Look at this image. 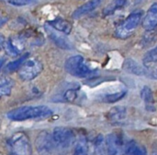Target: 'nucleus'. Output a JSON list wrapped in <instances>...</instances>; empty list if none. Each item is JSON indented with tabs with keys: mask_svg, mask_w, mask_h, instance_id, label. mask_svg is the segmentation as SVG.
Instances as JSON below:
<instances>
[{
	"mask_svg": "<svg viewBox=\"0 0 157 155\" xmlns=\"http://www.w3.org/2000/svg\"><path fill=\"white\" fill-rule=\"evenodd\" d=\"M53 111L45 105H30L16 108L7 113L6 116L12 121H27L44 119L52 115Z\"/></svg>",
	"mask_w": 157,
	"mask_h": 155,
	"instance_id": "obj_1",
	"label": "nucleus"
},
{
	"mask_svg": "<svg viewBox=\"0 0 157 155\" xmlns=\"http://www.w3.org/2000/svg\"><path fill=\"white\" fill-rule=\"evenodd\" d=\"M52 135L55 150H57L61 154L66 153L75 141V133L69 128H65V127L55 128Z\"/></svg>",
	"mask_w": 157,
	"mask_h": 155,
	"instance_id": "obj_2",
	"label": "nucleus"
},
{
	"mask_svg": "<svg viewBox=\"0 0 157 155\" xmlns=\"http://www.w3.org/2000/svg\"><path fill=\"white\" fill-rule=\"evenodd\" d=\"M9 155H31V145L29 137L22 132L12 135L6 141Z\"/></svg>",
	"mask_w": 157,
	"mask_h": 155,
	"instance_id": "obj_3",
	"label": "nucleus"
},
{
	"mask_svg": "<svg viewBox=\"0 0 157 155\" xmlns=\"http://www.w3.org/2000/svg\"><path fill=\"white\" fill-rule=\"evenodd\" d=\"M64 68L70 75L77 78H87L92 76L95 72L85 64V59L82 55H73L69 57L65 61Z\"/></svg>",
	"mask_w": 157,
	"mask_h": 155,
	"instance_id": "obj_4",
	"label": "nucleus"
},
{
	"mask_svg": "<svg viewBox=\"0 0 157 155\" xmlns=\"http://www.w3.org/2000/svg\"><path fill=\"white\" fill-rule=\"evenodd\" d=\"M143 18V11L136 10L131 13L118 27L115 31L116 37L120 39H126L130 37L134 30L138 27L139 23L141 22Z\"/></svg>",
	"mask_w": 157,
	"mask_h": 155,
	"instance_id": "obj_5",
	"label": "nucleus"
},
{
	"mask_svg": "<svg viewBox=\"0 0 157 155\" xmlns=\"http://www.w3.org/2000/svg\"><path fill=\"white\" fill-rule=\"evenodd\" d=\"M43 70V64L36 58H28L18 69L19 78L24 81H29L38 77Z\"/></svg>",
	"mask_w": 157,
	"mask_h": 155,
	"instance_id": "obj_6",
	"label": "nucleus"
},
{
	"mask_svg": "<svg viewBox=\"0 0 157 155\" xmlns=\"http://www.w3.org/2000/svg\"><path fill=\"white\" fill-rule=\"evenodd\" d=\"M35 144L40 155H52L55 150L52 135L47 131H42L38 135Z\"/></svg>",
	"mask_w": 157,
	"mask_h": 155,
	"instance_id": "obj_7",
	"label": "nucleus"
},
{
	"mask_svg": "<svg viewBox=\"0 0 157 155\" xmlns=\"http://www.w3.org/2000/svg\"><path fill=\"white\" fill-rule=\"evenodd\" d=\"M105 148L107 155H121V139L116 133H109L105 139Z\"/></svg>",
	"mask_w": 157,
	"mask_h": 155,
	"instance_id": "obj_8",
	"label": "nucleus"
},
{
	"mask_svg": "<svg viewBox=\"0 0 157 155\" xmlns=\"http://www.w3.org/2000/svg\"><path fill=\"white\" fill-rule=\"evenodd\" d=\"M123 68L126 72L136 75L148 77V68L144 66H142L136 60L132 58H127L123 63Z\"/></svg>",
	"mask_w": 157,
	"mask_h": 155,
	"instance_id": "obj_9",
	"label": "nucleus"
},
{
	"mask_svg": "<svg viewBox=\"0 0 157 155\" xmlns=\"http://www.w3.org/2000/svg\"><path fill=\"white\" fill-rule=\"evenodd\" d=\"M143 27L146 31H152L157 27V2L154 3L148 9L143 20Z\"/></svg>",
	"mask_w": 157,
	"mask_h": 155,
	"instance_id": "obj_10",
	"label": "nucleus"
},
{
	"mask_svg": "<svg viewBox=\"0 0 157 155\" xmlns=\"http://www.w3.org/2000/svg\"><path fill=\"white\" fill-rule=\"evenodd\" d=\"M45 30L49 35V37L51 38V40L60 48L62 49H65V50H71L73 48V45L71 44V43L66 39L64 38L63 35L59 34L58 32L55 31L54 29H51V28H48L47 26L45 27Z\"/></svg>",
	"mask_w": 157,
	"mask_h": 155,
	"instance_id": "obj_11",
	"label": "nucleus"
},
{
	"mask_svg": "<svg viewBox=\"0 0 157 155\" xmlns=\"http://www.w3.org/2000/svg\"><path fill=\"white\" fill-rule=\"evenodd\" d=\"M103 0H89L88 2L83 4L82 6H80L78 8H76L72 17L73 18H79L83 16H85L86 14L95 10L98 6H99L101 5Z\"/></svg>",
	"mask_w": 157,
	"mask_h": 155,
	"instance_id": "obj_12",
	"label": "nucleus"
},
{
	"mask_svg": "<svg viewBox=\"0 0 157 155\" xmlns=\"http://www.w3.org/2000/svg\"><path fill=\"white\" fill-rule=\"evenodd\" d=\"M127 116V109L124 106H115L111 108L107 116L108 119L112 123H120L126 118Z\"/></svg>",
	"mask_w": 157,
	"mask_h": 155,
	"instance_id": "obj_13",
	"label": "nucleus"
},
{
	"mask_svg": "<svg viewBox=\"0 0 157 155\" xmlns=\"http://www.w3.org/2000/svg\"><path fill=\"white\" fill-rule=\"evenodd\" d=\"M141 97L144 102L145 108L149 112H155V99L154 94L150 87L144 86L141 91Z\"/></svg>",
	"mask_w": 157,
	"mask_h": 155,
	"instance_id": "obj_14",
	"label": "nucleus"
},
{
	"mask_svg": "<svg viewBox=\"0 0 157 155\" xmlns=\"http://www.w3.org/2000/svg\"><path fill=\"white\" fill-rule=\"evenodd\" d=\"M49 25L54 29L55 31H58L63 34H69L72 31V25L69 21L63 19V18H55L49 22Z\"/></svg>",
	"mask_w": 157,
	"mask_h": 155,
	"instance_id": "obj_15",
	"label": "nucleus"
},
{
	"mask_svg": "<svg viewBox=\"0 0 157 155\" xmlns=\"http://www.w3.org/2000/svg\"><path fill=\"white\" fill-rule=\"evenodd\" d=\"M127 3V0H112L103 10L104 16H110L114 14L117 10L122 8L125 4Z\"/></svg>",
	"mask_w": 157,
	"mask_h": 155,
	"instance_id": "obj_16",
	"label": "nucleus"
},
{
	"mask_svg": "<svg viewBox=\"0 0 157 155\" xmlns=\"http://www.w3.org/2000/svg\"><path fill=\"white\" fill-rule=\"evenodd\" d=\"M29 57V54L26 53L24 55H21V57H19L17 60H14L12 62H9L6 67V72H14L16 70H18L20 68V67L23 65V63Z\"/></svg>",
	"mask_w": 157,
	"mask_h": 155,
	"instance_id": "obj_17",
	"label": "nucleus"
},
{
	"mask_svg": "<svg viewBox=\"0 0 157 155\" xmlns=\"http://www.w3.org/2000/svg\"><path fill=\"white\" fill-rule=\"evenodd\" d=\"M127 94V91L126 90H122L120 92H116L113 93H107L105 95H103L102 101L108 104H114L119 102L120 100H121L123 97H125V95Z\"/></svg>",
	"mask_w": 157,
	"mask_h": 155,
	"instance_id": "obj_18",
	"label": "nucleus"
},
{
	"mask_svg": "<svg viewBox=\"0 0 157 155\" xmlns=\"http://www.w3.org/2000/svg\"><path fill=\"white\" fill-rule=\"evenodd\" d=\"M77 97V89L76 88H69L66 91H64L63 92V94H61L58 98V100L56 102H67V103H71L74 102Z\"/></svg>",
	"mask_w": 157,
	"mask_h": 155,
	"instance_id": "obj_19",
	"label": "nucleus"
},
{
	"mask_svg": "<svg viewBox=\"0 0 157 155\" xmlns=\"http://www.w3.org/2000/svg\"><path fill=\"white\" fill-rule=\"evenodd\" d=\"M73 155H88L87 141L85 138H80L75 142Z\"/></svg>",
	"mask_w": 157,
	"mask_h": 155,
	"instance_id": "obj_20",
	"label": "nucleus"
},
{
	"mask_svg": "<svg viewBox=\"0 0 157 155\" xmlns=\"http://www.w3.org/2000/svg\"><path fill=\"white\" fill-rule=\"evenodd\" d=\"M13 81L9 79H3L0 80V98L6 97L11 94L13 88Z\"/></svg>",
	"mask_w": 157,
	"mask_h": 155,
	"instance_id": "obj_21",
	"label": "nucleus"
},
{
	"mask_svg": "<svg viewBox=\"0 0 157 155\" xmlns=\"http://www.w3.org/2000/svg\"><path fill=\"white\" fill-rule=\"evenodd\" d=\"M143 63H144V66L146 67H152L154 64H156L157 63V46L155 47L154 49L148 51L144 56V59H143Z\"/></svg>",
	"mask_w": 157,
	"mask_h": 155,
	"instance_id": "obj_22",
	"label": "nucleus"
},
{
	"mask_svg": "<svg viewBox=\"0 0 157 155\" xmlns=\"http://www.w3.org/2000/svg\"><path fill=\"white\" fill-rule=\"evenodd\" d=\"M144 147L138 145V143L134 141H130L125 149V155H140Z\"/></svg>",
	"mask_w": 157,
	"mask_h": 155,
	"instance_id": "obj_23",
	"label": "nucleus"
},
{
	"mask_svg": "<svg viewBox=\"0 0 157 155\" xmlns=\"http://www.w3.org/2000/svg\"><path fill=\"white\" fill-rule=\"evenodd\" d=\"M6 53V55H8L9 56H12V57H15V56H17L18 55H20L17 50L16 48L14 47V45L11 43V42L9 41V39H7L5 43H4V47H3Z\"/></svg>",
	"mask_w": 157,
	"mask_h": 155,
	"instance_id": "obj_24",
	"label": "nucleus"
},
{
	"mask_svg": "<svg viewBox=\"0 0 157 155\" xmlns=\"http://www.w3.org/2000/svg\"><path fill=\"white\" fill-rule=\"evenodd\" d=\"M38 0H8V3L12 6H29L32 4L37 3Z\"/></svg>",
	"mask_w": 157,
	"mask_h": 155,
	"instance_id": "obj_25",
	"label": "nucleus"
},
{
	"mask_svg": "<svg viewBox=\"0 0 157 155\" xmlns=\"http://www.w3.org/2000/svg\"><path fill=\"white\" fill-rule=\"evenodd\" d=\"M152 68H148V77L154 80H157V67H150Z\"/></svg>",
	"mask_w": 157,
	"mask_h": 155,
	"instance_id": "obj_26",
	"label": "nucleus"
},
{
	"mask_svg": "<svg viewBox=\"0 0 157 155\" xmlns=\"http://www.w3.org/2000/svg\"><path fill=\"white\" fill-rule=\"evenodd\" d=\"M7 19H8V18H7L6 16L0 15V28L3 27V26L7 22Z\"/></svg>",
	"mask_w": 157,
	"mask_h": 155,
	"instance_id": "obj_27",
	"label": "nucleus"
},
{
	"mask_svg": "<svg viewBox=\"0 0 157 155\" xmlns=\"http://www.w3.org/2000/svg\"><path fill=\"white\" fill-rule=\"evenodd\" d=\"M5 42H6V39H5V37H4V35H3L2 33H0V50L3 49Z\"/></svg>",
	"mask_w": 157,
	"mask_h": 155,
	"instance_id": "obj_28",
	"label": "nucleus"
},
{
	"mask_svg": "<svg viewBox=\"0 0 157 155\" xmlns=\"http://www.w3.org/2000/svg\"><path fill=\"white\" fill-rule=\"evenodd\" d=\"M4 63H5V59H4V57H1V56H0V70H1V67H3Z\"/></svg>",
	"mask_w": 157,
	"mask_h": 155,
	"instance_id": "obj_29",
	"label": "nucleus"
},
{
	"mask_svg": "<svg viewBox=\"0 0 157 155\" xmlns=\"http://www.w3.org/2000/svg\"><path fill=\"white\" fill-rule=\"evenodd\" d=\"M154 155H157V153H155V154H154Z\"/></svg>",
	"mask_w": 157,
	"mask_h": 155,
	"instance_id": "obj_30",
	"label": "nucleus"
},
{
	"mask_svg": "<svg viewBox=\"0 0 157 155\" xmlns=\"http://www.w3.org/2000/svg\"><path fill=\"white\" fill-rule=\"evenodd\" d=\"M0 155H3V154H2V153H0Z\"/></svg>",
	"mask_w": 157,
	"mask_h": 155,
	"instance_id": "obj_31",
	"label": "nucleus"
}]
</instances>
